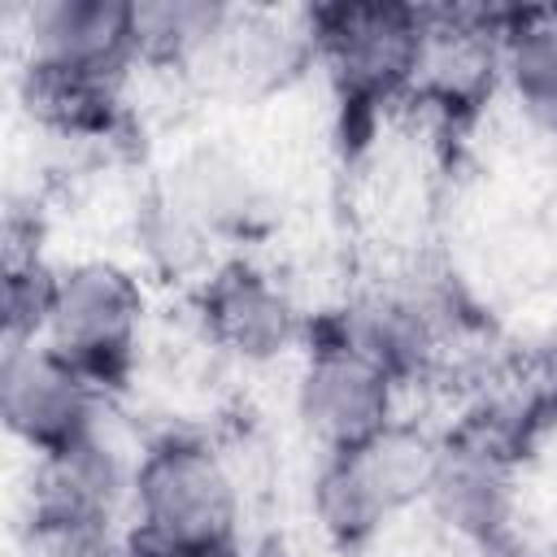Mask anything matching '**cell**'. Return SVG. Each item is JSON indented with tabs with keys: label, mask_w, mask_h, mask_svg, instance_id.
<instances>
[{
	"label": "cell",
	"mask_w": 557,
	"mask_h": 557,
	"mask_svg": "<svg viewBox=\"0 0 557 557\" xmlns=\"http://www.w3.org/2000/svg\"><path fill=\"white\" fill-rule=\"evenodd\" d=\"M313 65L348 117H370L405 96H418L431 4L400 0H339L309 9Z\"/></svg>",
	"instance_id": "cell-3"
},
{
	"label": "cell",
	"mask_w": 557,
	"mask_h": 557,
	"mask_svg": "<svg viewBox=\"0 0 557 557\" xmlns=\"http://www.w3.org/2000/svg\"><path fill=\"white\" fill-rule=\"evenodd\" d=\"M152 187L222 252L231 257L226 248L231 244H244L257 226H261V213H265V200H261V183L252 178V170L218 148V144H200V148H187L183 157H174L157 178Z\"/></svg>",
	"instance_id": "cell-12"
},
{
	"label": "cell",
	"mask_w": 557,
	"mask_h": 557,
	"mask_svg": "<svg viewBox=\"0 0 557 557\" xmlns=\"http://www.w3.org/2000/svg\"><path fill=\"white\" fill-rule=\"evenodd\" d=\"M17 557H131L122 527L96 522H30L17 527Z\"/></svg>",
	"instance_id": "cell-16"
},
{
	"label": "cell",
	"mask_w": 557,
	"mask_h": 557,
	"mask_svg": "<svg viewBox=\"0 0 557 557\" xmlns=\"http://www.w3.org/2000/svg\"><path fill=\"white\" fill-rule=\"evenodd\" d=\"M331 331L352 339L361 352H370L379 366H387L405 392L422 383L448 344L453 313L431 287L418 283H379L361 296H352L344 309L322 318Z\"/></svg>",
	"instance_id": "cell-11"
},
{
	"label": "cell",
	"mask_w": 557,
	"mask_h": 557,
	"mask_svg": "<svg viewBox=\"0 0 557 557\" xmlns=\"http://www.w3.org/2000/svg\"><path fill=\"white\" fill-rule=\"evenodd\" d=\"M235 17L222 0H135V52L161 70H209Z\"/></svg>",
	"instance_id": "cell-14"
},
{
	"label": "cell",
	"mask_w": 557,
	"mask_h": 557,
	"mask_svg": "<svg viewBox=\"0 0 557 557\" xmlns=\"http://www.w3.org/2000/svg\"><path fill=\"white\" fill-rule=\"evenodd\" d=\"M435 435L440 431L400 418L352 448L318 453L309 479V518L318 535L339 553H357L383 540L405 513L422 509Z\"/></svg>",
	"instance_id": "cell-2"
},
{
	"label": "cell",
	"mask_w": 557,
	"mask_h": 557,
	"mask_svg": "<svg viewBox=\"0 0 557 557\" xmlns=\"http://www.w3.org/2000/svg\"><path fill=\"white\" fill-rule=\"evenodd\" d=\"M109 400L113 392L104 383H96L44 339L0 348V422L9 440L26 448V457L61 453L113 422Z\"/></svg>",
	"instance_id": "cell-9"
},
{
	"label": "cell",
	"mask_w": 557,
	"mask_h": 557,
	"mask_svg": "<svg viewBox=\"0 0 557 557\" xmlns=\"http://www.w3.org/2000/svg\"><path fill=\"white\" fill-rule=\"evenodd\" d=\"M422 513L448 540L496 553L522 522V444L509 418L496 409L466 413L435 435V461L422 496Z\"/></svg>",
	"instance_id": "cell-4"
},
{
	"label": "cell",
	"mask_w": 557,
	"mask_h": 557,
	"mask_svg": "<svg viewBox=\"0 0 557 557\" xmlns=\"http://www.w3.org/2000/svg\"><path fill=\"white\" fill-rule=\"evenodd\" d=\"M52 278L57 265L30 248V252H9L4 261V292H0V348H22L39 344L48 326V305H52Z\"/></svg>",
	"instance_id": "cell-15"
},
{
	"label": "cell",
	"mask_w": 557,
	"mask_h": 557,
	"mask_svg": "<svg viewBox=\"0 0 557 557\" xmlns=\"http://www.w3.org/2000/svg\"><path fill=\"white\" fill-rule=\"evenodd\" d=\"M148 313L152 296L139 265L104 252L70 257L57 265L52 278L44 344L87 370L109 392H117L139 361Z\"/></svg>",
	"instance_id": "cell-5"
},
{
	"label": "cell",
	"mask_w": 557,
	"mask_h": 557,
	"mask_svg": "<svg viewBox=\"0 0 557 557\" xmlns=\"http://www.w3.org/2000/svg\"><path fill=\"white\" fill-rule=\"evenodd\" d=\"M135 453L139 444L122 440L113 422L91 431L87 440L30 457L26 492H22V518L30 522H96V527H122L135 483Z\"/></svg>",
	"instance_id": "cell-10"
},
{
	"label": "cell",
	"mask_w": 557,
	"mask_h": 557,
	"mask_svg": "<svg viewBox=\"0 0 557 557\" xmlns=\"http://www.w3.org/2000/svg\"><path fill=\"white\" fill-rule=\"evenodd\" d=\"M122 531L131 557H239L244 479L231 453L196 426L139 440Z\"/></svg>",
	"instance_id": "cell-1"
},
{
	"label": "cell",
	"mask_w": 557,
	"mask_h": 557,
	"mask_svg": "<svg viewBox=\"0 0 557 557\" xmlns=\"http://www.w3.org/2000/svg\"><path fill=\"white\" fill-rule=\"evenodd\" d=\"M496 83L531 122L557 131V4L500 13Z\"/></svg>",
	"instance_id": "cell-13"
},
{
	"label": "cell",
	"mask_w": 557,
	"mask_h": 557,
	"mask_svg": "<svg viewBox=\"0 0 557 557\" xmlns=\"http://www.w3.org/2000/svg\"><path fill=\"white\" fill-rule=\"evenodd\" d=\"M292 418L318 453H339L405 418V383L313 318V331L296 352Z\"/></svg>",
	"instance_id": "cell-6"
},
{
	"label": "cell",
	"mask_w": 557,
	"mask_h": 557,
	"mask_svg": "<svg viewBox=\"0 0 557 557\" xmlns=\"http://www.w3.org/2000/svg\"><path fill=\"white\" fill-rule=\"evenodd\" d=\"M191 313L205 344L239 366H274L300 352L313 331L287 278L244 252L222 257L191 283Z\"/></svg>",
	"instance_id": "cell-7"
},
{
	"label": "cell",
	"mask_w": 557,
	"mask_h": 557,
	"mask_svg": "<svg viewBox=\"0 0 557 557\" xmlns=\"http://www.w3.org/2000/svg\"><path fill=\"white\" fill-rule=\"evenodd\" d=\"M22 74L74 87H117L135 52V0H30L13 13Z\"/></svg>",
	"instance_id": "cell-8"
}]
</instances>
